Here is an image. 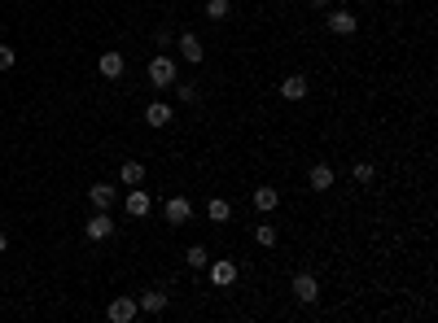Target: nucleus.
Masks as SVG:
<instances>
[{
    "label": "nucleus",
    "mask_w": 438,
    "mask_h": 323,
    "mask_svg": "<svg viewBox=\"0 0 438 323\" xmlns=\"http://www.w3.org/2000/svg\"><path fill=\"white\" fill-rule=\"evenodd\" d=\"M175 79H180V66H175V57H171V53H158V57L149 62V83L167 92Z\"/></svg>",
    "instance_id": "nucleus-1"
},
{
    "label": "nucleus",
    "mask_w": 438,
    "mask_h": 323,
    "mask_svg": "<svg viewBox=\"0 0 438 323\" xmlns=\"http://www.w3.org/2000/svg\"><path fill=\"white\" fill-rule=\"evenodd\" d=\"M294 297H298L303 306H316V302H320V284H316V275H307V271L294 275Z\"/></svg>",
    "instance_id": "nucleus-2"
},
{
    "label": "nucleus",
    "mask_w": 438,
    "mask_h": 323,
    "mask_svg": "<svg viewBox=\"0 0 438 323\" xmlns=\"http://www.w3.org/2000/svg\"><path fill=\"white\" fill-rule=\"evenodd\" d=\"M162 214H167L171 227H184L193 223V206H188V197H167V206H162Z\"/></svg>",
    "instance_id": "nucleus-3"
},
{
    "label": "nucleus",
    "mask_w": 438,
    "mask_h": 323,
    "mask_svg": "<svg viewBox=\"0 0 438 323\" xmlns=\"http://www.w3.org/2000/svg\"><path fill=\"white\" fill-rule=\"evenodd\" d=\"M84 236H88V241H110V236H114V219H110L105 210H97V214L84 223Z\"/></svg>",
    "instance_id": "nucleus-4"
},
{
    "label": "nucleus",
    "mask_w": 438,
    "mask_h": 323,
    "mask_svg": "<svg viewBox=\"0 0 438 323\" xmlns=\"http://www.w3.org/2000/svg\"><path fill=\"white\" fill-rule=\"evenodd\" d=\"M333 166H329V162H316L311 166V171H307V188H311V193H329V188H333Z\"/></svg>",
    "instance_id": "nucleus-5"
},
{
    "label": "nucleus",
    "mask_w": 438,
    "mask_h": 323,
    "mask_svg": "<svg viewBox=\"0 0 438 323\" xmlns=\"http://www.w3.org/2000/svg\"><path fill=\"white\" fill-rule=\"evenodd\" d=\"M105 315H110V323H132L140 315V306H136V297H114Z\"/></svg>",
    "instance_id": "nucleus-6"
},
{
    "label": "nucleus",
    "mask_w": 438,
    "mask_h": 323,
    "mask_svg": "<svg viewBox=\"0 0 438 323\" xmlns=\"http://www.w3.org/2000/svg\"><path fill=\"white\" fill-rule=\"evenodd\" d=\"M175 44H180V57H184V62L188 66H202V40H197V35L193 31H180V40H175Z\"/></svg>",
    "instance_id": "nucleus-7"
},
{
    "label": "nucleus",
    "mask_w": 438,
    "mask_h": 323,
    "mask_svg": "<svg viewBox=\"0 0 438 323\" xmlns=\"http://www.w3.org/2000/svg\"><path fill=\"white\" fill-rule=\"evenodd\" d=\"M123 206H127V214H132V219H145V214L153 210V197L145 193V188H132V193H127V201H123Z\"/></svg>",
    "instance_id": "nucleus-8"
},
{
    "label": "nucleus",
    "mask_w": 438,
    "mask_h": 323,
    "mask_svg": "<svg viewBox=\"0 0 438 323\" xmlns=\"http://www.w3.org/2000/svg\"><path fill=\"white\" fill-rule=\"evenodd\" d=\"M97 70H101V79H118V75H123V53H118V49H105V53L97 57Z\"/></svg>",
    "instance_id": "nucleus-9"
},
{
    "label": "nucleus",
    "mask_w": 438,
    "mask_h": 323,
    "mask_svg": "<svg viewBox=\"0 0 438 323\" xmlns=\"http://www.w3.org/2000/svg\"><path fill=\"white\" fill-rule=\"evenodd\" d=\"M325 22H329V31H333V35H355V27H360V18L347 14V9H333Z\"/></svg>",
    "instance_id": "nucleus-10"
},
{
    "label": "nucleus",
    "mask_w": 438,
    "mask_h": 323,
    "mask_svg": "<svg viewBox=\"0 0 438 323\" xmlns=\"http://www.w3.org/2000/svg\"><path fill=\"white\" fill-rule=\"evenodd\" d=\"M206 267H210V280H215L219 289H228V284L237 280V262H232V258H219V262H206Z\"/></svg>",
    "instance_id": "nucleus-11"
},
{
    "label": "nucleus",
    "mask_w": 438,
    "mask_h": 323,
    "mask_svg": "<svg viewBox=\"0 0 438 323\" xmlns=\"http://www.w3.org/2000/svg\"><path fill=\"white\" fill-rule=\"evenodd\" d=\"M136 306L145 310V315H162V310H167V293H162V289H149V293L136 297Z\"/></svg>",
    "instance_id": "nucleus-12"
},
{
    "label": "nucleus",
    "mask_w": 438,
    "mask_h": 323,
    "mask_svg": "<svg viewBox=\"0 0 438 323\" xmlns=\"http://www.w3.org/2000/svg\"><path fill=\"white\" fill-rule=\"evenodd\" d=\"M281 97H285V101H303L307 97V75H285V79H281Z\"/></svg>",
    "instance_id": "nucleus-13"
},
{
    "label": "nucleus",
    "mask_w": 438,
    "mask_h": 323,
    "mask_svg": "<svg viewBox=\"0 0 438 323\" xmlns=\"http://www.w3.org/2000/svg\"><path fill=\"white\" fill-rule=\"evenodd\" d=\"M171 118H175V114H171V105H162V101H153L149 110H145V123H149V127H167Z\"/></svg>",
    "instance_id": "nucleus-14"
},
{
    "label": "nucleus",
    "mask_w": 438,
    "mask_h": 323,
    "mask_svg": "<svg viewBox=\"0 0 438 323\" xmlns=\"http://www.w3.org/2000/svg\"><path fill=\"white\" fill-rule=\"evenodd\" d=\"M88 201H92L97 210H110V206H114V188H110V184H92V188H88Z\"/></svg>",
    "instance_id": "nucleus-15"
},
{
    "label": "nucleus",
    "mask_w": 438,
    "mask_h": 323,
    "mask_svg": "<svg viewBox=\"0 0 438 323\" xmlns=\"http://www.w3.org/2000/svg\"><path fill=\"white\" fill-rule=\"evenodd\" d=\"M276 206H281V193H276V188H254V210L272 214Z\"/></svg>",
    "instance_id": "nucleus-16"
},
{
    "label": "nucleus",
    "mask_w": 438,
    "mask_h": 323,
    "mask_svg": "<svg viewBox=\"0 0 438 323\" xmlns=\"http://www.w3.org/2000/svg\"><path fill=\"white\" fill-rule=\"evenodd\" d=\"M118 179H123L127 188L145 184V166H140V162H123V166H118Z\"/></svg>",
    "instance_id": "nucleus-17"
},
{
    "label": "nucleus",
    "mask_w": 438,
    "mask_h": 323,
    "mask_svg": "<svg viewBox=\"0 0 438 323\" xmlns=\"http://www.w3.org/2000/svg\"><path fill=\"white\" fill-rule=\"evenodd\" d=\"M206 219H210V223H228V219H232V206H228L223 197H215V201L206 206Z\"/></svg>",
    "instance_id": "nucleus-18"
},
{
    "label": "nucleus",
    "mask_w": 438,
    "mask_h": 323,
    "mask_svg": "<svg viewBox=\"0 0 438 323\" xmlns=\"http://www.w3.org/2000/svg\"><path fill=\"white\" fill-rule=\"evenodd\" d=\"M228 14H232V0H206V18L210 22H223Z\"/></svg>",
    "instance_id": "nucleus-19"
},
{
    "label": "nucleus",
    "mask_w": 438,
    "mask_h": 323,
    "mask_svg": "<svg viewBox=\"0 0 438 323\" xmlns=\"http://www.w3.org/2000/svg\"><path fill=\"white\" fill-rule=\"evenodd\" d=\"M184 262H188V267H193V271H202L206 262H210V254H206L202 245H188V249H184Z\"/></svg>",
    "instance_id": "nucleus-20"
},
{
    "label": "nucleus",
    "mask_w": 438,
    "mask_h": 323,
    "mask_svg": "<svg viewBox=\"0 0 438 323\" xmlns=\"http://www.w3.org/2000/svg\"><path fill=\"white\" fill-rule=\"evenodd\" d=\"M254 241L263 245V249H272V245H276V223H259L254 227Z\"/></svg>",
    "instance_id": "nucleus-21"
},
{
    "label": "nucleus",
    "mask_w": 438,
    "mask_h": 323,
    "mask_svg": "<svg viewBox=\"0 0 438 323\" xmlns=\"http://www.w3.org/2000/svg\"><path fill=\"white\" fill-rule=\"evenodd\" d=\"M171 88H175V97H180L184 105H197V88H193V83H180V79H175Z\"/></svg>",
    "instance_id": "nucleus-22"
},
{
    "label": "nucleus",
    "mask_w": 438,
    "mask_h": 323,
    "mask_svg": "<svg viewBox=\"0 0 438 323\" xmlns=\"http://www.w3.org/2000/svg\"><path fill=\"white\" fill-rule=\"evenodd\" d=\"M373 179H377V166H373V162H360V166H355V184H373Z\"/></svg>",
    "instance_id": "nucleus-23"
},
{
    "label": "nucleus",
    "mask_w": 438,
    "mask_h": 323,
    "mask_svg": "<svg viewBox=\"0 0 438 323\" xmlns=\"http://www.w3.org/2000/svg\"><path fill=\"white\" fill-rule=\"evenodd\" d=\"M14 62H18V53L9 44H0V70H14Z\"/></svg>",
    "instance_id": "nucleus-24"
},
{
    "label": "nucleus",
    "mask_w": 438,
    "mask_h": 323,
    "mask_svg": "<svg viewBox=\"0 0 438 323\" xmlns=\"http://www.w3.org/2000/svg\"><path fill=\"white\" fill-rule=\"evenodd\" d=\"M307 5H311V9H329V0H307Z\"/></svg>",
    "instance_id": "nucleus-25"
},
{
    "label": "nucleus",
    "mask_w": 438,
    "mask_h": 323,
    "mask_svg": "<svg viewBox=\"0 0 438 323\" xmlns=\"http://www.w3.org/2000/svg\"><path fill=\"white\" fill-rule=\"evenodd\" d=\"M5 249H9V236H5V232H0V254H5Z\"/></svg>",
    "instance_id": "nucleus-26"
}]
</instances>
